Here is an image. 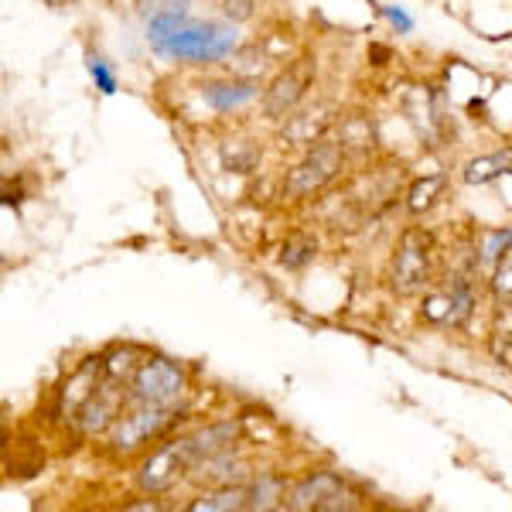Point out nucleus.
I'll list each match as a JSON object with an SVG mask.
<instances>
[{"label":"nucleus","mask_w":512,"mask_h":512,"mask_svg":"<svg viewBox=\"0 0 512 512\" xmlns=\"http://www.w3.org/2000/svg\"><path fill=\"white\" fill-rule=\"evenodd\" d=\"M181 393H185V373H181V366H175L171 359H161V355L147 359L134 373V383H130V396L137 403L171 407Z\"/></svg>","instance_id":"4"},{"label":"nucleus","mask_w":512,"mask_h":512,"mask_svg":"<svg viewBox=\"0 0 512 512\" xmlns=\"http://www.w3.org/2000/svg\"><path fill=\"white\" fill-rule=\"evenodd\" d=\"M441 192H444V178L441 175L420 178V181H414V188H410V195H407V209L414 212V216H420V212L431 209Z\"/></svg>","instance_id":"15"},{"label":"nucleus","mask_w":512,"mask_h":512,"mask_svg":"<svg viewBox=\"0 0 512 512\" xmlns=\"http://www.w3.org/2000/svg\"><path fill=\"white\" fill-rule=\"evenodd\" d=\"M253 96H256L253 82H212V86L202 89V99L212 106V110H219V113L236 110V106L250 103Z\"/></svg>","instance_id":"11"},{"label":"nucleus","mask_w":512,"mask_h":512,"mask_svg":"<svg viewBox=\"0 0 512 512\" xmlns=\"http://www.w3.org/2000/svg\"><path fill=\"white\" fill-rule=\"evenodd\" d=\"M246 495H250V489H243V485H226V489L198 495V499L188 509H192V512H233V509H246Z\"/></svg>","instance_id":"13"},{"label":"nucleus","mask_w":512,"mask_h":512,"mask_svg":"<svg viewBox=\"0 0 512 512\" xmlns=\"http://www.w3.org/2000/svg\"><path fill=\"white\" fill-rule=\"evenodd\" d=\"M99 379H106V359H86L82 366L72 373V379L62 390V403L59 410L69 417H79V410L89 403V396L99 390Z\"/></svg>","instance_id":"9"},{"label":"nucleus","mask_w":512,"mask_h":512,"mask_svg":"<svg viewBox=\"0 0 512 512\" xmlns=\"http://www.w3.org/2000/svg\"><path fill=\"white\" fill-rule=\"evenodd\" d=\"M154 52L185 62H219L236 48V31L219 24H192L185 14H161L147 28Z\"/></svg>","instance_id":"2"},{"label":"nucleus","mask_w":512,"mask_h":512,"mask_svg":"<svg viewBox=\"0 0 512 512\" xmlns=\"http://www.w3.org/2000/svg\"><path fill=\"white\" fill-rule=\"evenodd\" d=\"M226 14L233 21H246L253 14V0H226Z\"/></svg>","instance_id":"22"},{"label":"nucleus","mask_w":512,"mask_h":512,"mask_svg":"<svg viewBox=\"0 0 512 512\" xmlns=\"http://www.w3.org/2000/svg\"><path fill=\"white\" fill-rule=\"evenodd\" d=\"M178 417L175 407H161V403H140V410L127 417H117L110 431L113 451H134L140 444H147L151 437H158L164 427H171Z\"/></svg>","instance_id":"5"},{"label":"nucleus","mask_w":512,"mask_h":512,"mask_svg":"<svg viewBox=\"0 0 512 512\" xmlns=\"http://www.w3.org/2000/svg\"><path fill=\"white\" fill-rule=\"evenodd\" d=\"M280 495H284V478L260 475V482H256L250 495H246V509H274Z\"/></svg>","instance_id":"16"},{"label":"nucleus","mask_w":512,"mask_h":512,"mask_svg":"<svg viewBox=\"0 0 512 512\" xmlns=\"http://www.w3.org/2000/svg\"><path fill=\"white\" fill-rule=\"evenodd\" d=\"M512 175V151H495L485 158H475L465 164V181L468 185H489V181Z\"/></svg>","instance_id":"12"},{"label":"nucleus","mask_w":512,"mask_h":512,"mask_svg":"<svg viewBox=\"0 0 512 512\" xmlns=\"http://www.w3.org/2000/svg\"><path fill=\"white\" fill-rule=\"evenodd\" d=\"M379 11L390 18V24L400 31V35H410V31H414V18H410V14H403L400 7H379Z\"/></svg>","instance_id":"21"},{"label":"nucleus","mask_w":512,"mask_h":512,"mask_svg":"<svg viewBox=\"0 0 512 512\" xmlns=\"http://www.w3.org/2000/svg\"><path fill=\"white\" fill-rule=\"evenodd\" d=\"M239 434V424L236 420H226V424H212V427H202V431L188 434V437H178V441L164 444L161 451H154L151 458L144 461L140 468V485L147 492H164L178 482L181 475H188L198 461L212 458V454H222L233 444V437Z\"/></svg>","instance_id":"1"},{"label":"nucleus","mask_w":512,"mask_h":512,"mask_svg":"<svg viewBox=\"0 0 512 512\" xmlns=\"http://www.w3.org/2000/svg\"><path fill=\"white\" fill-rule=\"evenodd\" d=\"M287 509L294 512H338V509H352V499L345 492L342 478L332 472H315L304 482L294 485Z\"/></svg>","instance_id":"6"},{"label":"nucleus","mask_w":512,"mask_h":512,"mask_svg":"<svg viewBox=\"0 0 512 512\" xmlns=\"http://www.w3.org/2000/svg\"><path fill=\"white\" fill-rule=\"evenodd\" d=\"M431 263H434V243L424 229H407L396 246L393 260V291L396 294H414L431 280Z\"/></svg>","instance_id":"3"},{"label":"nucleus","mask_w":512,"mask_h":512,"mask_svg":"<svg viewBox=\"0 0 512 512\" xmlns=\"http://www.w3.org/2000/svg\"><path fill=\"white\" fill-rule=\"evenodd\" d=\"M311 86V65L308 62H297L291 69L284 72V76L274 79V86L267 89V99H263V106H267L270 117H280V113L294 110L297 103H301L304 89Z\"/></svg>","instance_id":"8"},{"label":"nucleus","mask_w":512,"mask_h":512,"mask_svg":"<svg viewBox=\"0 0 512 512\" xmlns=\"http://www.w3.org/2000/svg\"><path fill=\"white\" fill-rule=\"evenodd\" d=\"M492 291H495V297H512V250L502 253L499 263H495Z\"/></svg>","instance_id":"19"},{"label":"nucleus","mask_w":512,"mask_h":512,"mask_svg":"<svg viewBox=\"0 0 512 512\" xmlns=\"http://www.w3.org/2000/svg\"><path fill=\"white\" fill-rule=\"evenodd\" d=\"M512 250V226L509 229H499V233H489L485 236V246H482V263H499V256Z\"/></svg>","instance_id":"17"},{"label":"nucleus","mask_w":512,"mask_h":512,"mask_svg":"<svg viewBox=\"0 0 512 512\" xmlns=\"http://www.w3.org/2000/svg\"><path fill=\"white\" fill-rule=\"evenodd\" d=\"M338 171H342V147L318 144V147H311V151L304 154V161L291 171L284 192L291 198L311 195V192H318V188H325Z\"/></svg>","instance_id":"7"},{"label":"nucleus","mask_w":512,"mask_h":512,"mask_svg":"<svg viewBox=\"0 0 512 512\" xmlns=\"http://www.w3.org/2000/svg\"><path fill=\"white\" fill-rule=\"evenodd\" d=\"M144 7L151 18H161V14H185L188 0H147Z\"/></svg>","instance_id":"20"},{"label":"nucleus","mask_w":512,"mask_h":512,"mask_svg":"<svg viewBox=\"0 0 512 512\" xmlns=\"http://www.w3.org/2000/svg\"><path fill=\"white\" fill-rule=\"evenodd\" d=\"M315 253H318L315 239L304 236V233H294V236H287L284 250H280V263H284V267H291V270H301L304 263L315 260Z\"/></svg>","instance_id":"14"},{"label":"nucleus","mask_w":512,"mask_h":512,"mask_svg":"<svg viewBox=\"0 0 512 512\" xmlns=\"http://www.w3.org/2000/svg\"><path fill=\"white\" fill-rule=\"evenodd\" d=\"M110 383H117L113 376H106V386H99V390L89 396V403L79 410V417H76V424L82 427L86 434H99V431H106L110 424H117V407H120V393L113 390Z\"/></svg>","instance_id":"10"},{"label":"nucleus","mask_w":512,"mask_h":512,"mask_svg":"<svg viewBox=\"0 0 512 512\" xmlns=\"http://www.w3.org/2000/svg\"><path fill=\"white\" fill-rule=\"evenodd\" d=\"M86 62H89V76L96 79V89H99V93H103V96H113V93H117V76H113L110 65L99 59V55H89Z\"/></svg>","instance_id":"18"}]
</instances>
